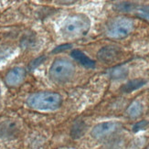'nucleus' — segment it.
<instances>
[{
  "label": "nucleus",
  "instance_id": "1",
  "mask_svg": "<svg viewBox=\"0 0 149 149\" xmlns=\"http://www.w3.org/2000/svg\"><path fill=\"white\" fill-rule=\"evenodd\" d=\"M27 104L38 111H55L62 104L61 96L52 92L35 93L28 97Z\"/></svg>",
  "mask_w": 149,
  "mask_h": 149
},
{
  "label": "nucleus",
  "instance_id": "2",
  "mask_svg": "<svg viewBox=\"0 0 149 149\" xmlns=\"http://www.w3.org/2000/svg\"><path fill=\"white\" fill-rule=\"evenodd\" d=\"M91 27L88 17L82 14H75L68 17L61 26L62 35L67 38H77L86 35Z\"/></svg>",
  "mask_w": 149,
  "mask_h": 149
},
{
  "label": "nucleus",
  "instance_id": "3",
  "mask_svg": "<svg viewBox=\"0 0 149 149\" xmlns=\"http://www.w3.org/2000/svg\"><path fill=\"white\" fill-rule=\"evenodd\" d=\"M75 73V66L66 58H57L49 69V77L55 82L69 81Z\"/></svg>",
  "mask_w": 149,
  "mask_h": 149
},
{
  "label": "nucleus",
  "instance_id": "4",
  "mask_svg": "<svg viewBox=\"0 0 149 149\" xmlns=\"http://www.w3.org/2000/svg\"><path fill=\"white\" fill-rule=\"evenodd\" d=\"M134 26V21L131 18L125 17H114L107 23L106 34L112 38H124L131 34Z\"/></svg>",
  "mask_w": 149,
  "mask_h": 149
},
{
  "label": "nucleus",
  "instance_id": "5",
  "mask_svg": "<svg viewBox=\"0 0 149 149\" xmlns=\"http://www.w3.org/2000/svg\"><path fill=\"white\" fill-rule=\"evenodd\" d=\"M122 127L119 122H103L95 125L92 130V136L95 139H104L115 134Z\"/></svg>",
  "mask_w": 149,
  "mask_h": 149
},
{
  "label": "nucleus",
  "instance_id": "6",
  "mask_svg": "<svg viewBox=\"0 0 149 149\" xmlns=\"http://www.w3.org/2000/svg\"><path fill=\"white\" fill-rule=\"evenodd\" d=\"M121 56H122V49L115 46L103 47L97 53L98 60L104 63H112L115 61H117Z\"/></svg>",
  "mask_w": 149,
  "mask_h": 149
},
{
  "label": "nucleus",
  "instance_id": "7",
  "mask_svg": "<svg viewBox=\"0 0 149 149\" xmlns=\"http://www.w3.org/2000/svg\"><path fill=\"white\" fill-rule=\"evenodd\" d=\"M19 127L17 123L13 120H6L0 124V137L10 139L18 134Z\"/></svg>",
  "mask_w": 149,
  "mask_h": 149
},
{
  "label": "nucleus",
  "instance_id": "8",
  "mask_svg": "<svg viewBox=\"0 0 149 149\" xmlns=\"http://www.w3.org/2000/svg\"><path fill=\"white\" fill-rule=\"evenodd\" d=\"M25 77H26V70L21 67H16L11 69L6 73L5 77V81L8 86H17L19 85L24 81Z\"/></svg>",
  "mask_w": 149,
  "mask_h": 149
},
{
  "label": "nucleus",
  "instance_id": "9",
  "mask_svg": "<svg viewBox=\"0 0 149 149\" xmlns=\"http://www.w3.org/2000/svg\"><path fill=\"white\" fill-rule=\"evenodd\" d=\"M72 57L83 67L88 68V69H92L95 67V62L93 60H91L90 58L87 57L83 52H81V50H78V49L72 50Z\"/></svg>",
  "mask_w": 149,
  "mask_h": 149
},
{
  "label": "nucleus",
  "instance_id": "10",
  "mask_svg": "<svg viewBox=\"0 0 149 149\" xmlns=\"http://www.w3.org/2000/svg\"><path fill=\"white\" fill-rule=\"evenodd\" d=\"M146 83V81L144 79H134V80L129 81L128 82L124 84L120 90H121V92L125 93H130L134 92V91H136L142 88Z\"/></svg>",
  "mask_w": 149,
  "mask_h": 149
},
{
  "label": "nucleus",
  "instance_id": "11",
  "mask_svg": "<svg viewBox=\"0 0 149 149\" xmlns=\"http://www.w3.org/2000/svg\"><path fill=\"white\" fill-rule=\"evenodd\" d=\"M129 70L125 66H115L108 70L109 77L113 80H122L127 77Z\"/></svg>",
  "mask_w": 149,
  "mask_h": 149
},
{
  "label": "nucleus",
  "instance_id": "12",
  "mask_svg": "<svg viewBox=\"0 0 149 149\" xmlns=\"http://www.w3.org/2000/svg\"><path fill=\"white\" fill-rule=\"evenodd\" d=\"M87 125L83 121H77L72 125L70 130V136L73 139H79L86 133Z\"/></svg>",
  "mask_w": 149,
  "mask_h": 149
},
{
  "label": "nucleus",
  "instance_id": "13",
  "mask_svg": "<svg viewBox=\"0 0 149 149\" xmlns=\"http://www.w3.org/2000/svg\"><path fill=\"white\" fill-rule=\"evenodd\" d=\"M113 9L117 12H122V13H130L133 11H136L138 8V6L133 3V2H117L113 5Z\"/></svg>",
  "mask_w": 149,
  "mask_h": 149
},
{
  "label": "nucleus",
  "instance_id": "14",
  "mask_svg": "<svg viewBox=\"0 0 149 149\" xmlns=\"http://www.w3.org/2000/svg\"><path fill=\"white\" fill-rule=\"evenodd\" d=\"M142 113H143V105H142V103L139 102L138 101L133 102L126 110L127 115L132 119H135L139 117L142 114Z\"/></svg>",
  "mask_w": 149,
  "mask_h": 149
},
{
  "label": "nucleus",
  "instance_id": "15",
  "mask_svg": "<svg viewBox=\"0 0 149 149\" xmlns=\"http://www.w3.org/2000/svg\"><path fill=\"white\" fill-rule=\"evenodd\" d=\"M136 15L149 22V5L138 6V8L136 9Z\"/></svg>",
  "mask_w": 149,
  "mask_h": 149
},
{
  "label": "nucleus",
  "instance_id": "16",
  "mask_svg": "<svg viewBox=\"0 0 149 149\" xmlns=\"http://www.w3.org/2000/svg\"><path fill=\"white\" fill-rule=\"evenodd\" d=\"M45 59H46V57L45 56H42V57H40V58H37V59H35L34 61H32L29 65V70H35L36 68H38V66L40 65V64L43 63V61H45Z\"/></svg>",
  "mask_w": 149,
  "mask_h": 149
},
{
  "label": "nucleus",
  "instance_id": "17",
  "mask_svg": "<svg viewBox=\"0 0 149 149\" xmlns=\"http://www.w3.org/2000/svg\"><path fill=\"white\" fill-rule=\"evenodd\" d=\"M148 125V122L144 120V121H140L138 123H136L134 126H133V131L134 132H138L140 130H143L146 126Z\"/></svg>",
  "mask_w": 149,
  "mask_h": 149
},
{
  "label": "nucleus",
  "instance_id": "18",
  "mask_svg": "<svg viewBox=\"0 0 149 149\" xmlns=\"http://www.w3.org/2000/svg\"><path fill=\"white\" fill-rule=\"evenodd\" d=\"M70 47H72V45H70V44H64V45H61V46L57 47V48L53 50V53H55V52H60V51H62V50L69 49Z\"/></svg>",
  "mask_w": 149,
  "mask_h": 149
},
{
  "label": "nucleus",
  "instance_id": "19",
  "mask_svg": "<svg viewBox=\"0 0 149 149\" xmlns=\"http://www.w3.org/2000/svg\"><path fill=\"white\" fill-rule=\"evenodd\" d=\"M0 92H1V90H0Z\"/></svg>",
  "mask_w": 149,
  "mask_h": 149
}]
</instances>
